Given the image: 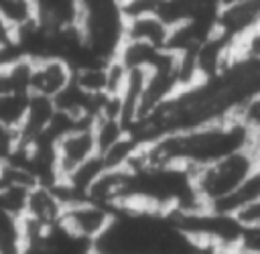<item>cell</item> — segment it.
<instances>
[{
  "instance_id": "obj_1",
  "label": "cell",
  "mask_w": 260,
  "mask_h": 254,
  "mask_svg": "<svg viewBox=\"0 0 260 254\" xmlns=\"http://www.w3.org/2000/svg\"><path fill=\"white\" fill-rule=\"evenodd\" d=\"M258 165H260V148L256 142L254 146L236 150L193 171L195 189L203 199V203L209 207L211 203L234 193Z\"/></svg>"
},
{
  "instance_id": "obj_2",
  "label": "cell",
  "mask_w": 260,
  "mask_h": 254,
  "mask_svg": "<svg viewBox=\"0 0 260 254\" xmlns=\"http://www.w3.org/2000/svg\"><path fill=\"white\" fill-rule=\"evenodd\" d=\"M118 209L100 203L89 197H77L67 201L61 221L75 234L95 242L106 234V230L112 226Z\"/></svg>"
},
{
  "instance_id": "obj_3",
  "label": "cell",
  "mask_w": 260,
  "mask_h": 254,
  "mask_svg": "<svg viewBox=\"0 0 260 254\" xmlns=\"http://www.w3.org/2000/svg\"><path fill=\"white\" fill-rule=\"evenodd\" d=\"M55 152H57V169H59V181H61L98 154L93 126L81 124L67 130L63 136L57 138Z\"/></svg>"
},
{
  "instance_id": "obj_4",
  "label": "cell",
  "mask_w": 260,
  "mask_h": 254,
  "mask_svg": "<svg viewBox=\"0 0 260 254\" xmlns=\"http://www.w3.org/2000/svg\"><path fill=\"white\" fill-rule=\"evenodd\" d=\"M65 205H67V197L59 185L37 183L35 187H30L26 195L22 217L24 221L35 226H53L61 221Z\"/></svg>"
},
{
  "instance_id": "obj_5",
  "label": "cell",
  "mask_w": 260,
  "mask_h": 254,
  "mask_svg": "<svg viewBox=\"0 0 260 254\" xmlns=\"http://www.w3.org/2000/svg\"><path fill=\"white\" fill-rule=\"evenodd\" d=\"M73 79V67L57 57H47L35 61L32 69V83H30V93L47 96V98H57Z\"/></svg>"
},
{
  "instance_id": "obj_6",
  "label": "cell",
  "mask_w": 260,
  "mask_h": 254,
  "mask_svg": "<svg viewBox=\"0 0 260 254\" xmlns=\"http://www.w3.org/2000/svg\"><path fill=\"white\" fill-rule=\"evenodd\" d=\"M256 205H260V165L246 177V181L234 193L211 203L209 209H213L217 213L236 215L240 219L242 213H246L248 209H252Z\"/></svg>"
},
{
  "instance_id": "obj_7",
  "label": "cell",
  "mask_w": 260,
  "mask_h": 254,
  "mask_svg": "<svg viewBox=\"0 0 260 254\" xmlns=\"http://www.w3.org/2000/svg\"><path fill=\"white\" fill-rule=\"evenodd\" d=\"M173 26L156 14L128 16L126 22V41H140L156 47H167Z\"/></svg>"
},
{
  "instance_id": "obj_8",
  "label": "cell",
  "mask_w": 260,
  "mask_h": 254,
  "mask_svg": "<svg viewBox=\"0 0 260 254\" xmlns=\"http://www.w3.org/2000/svg\"><path fill=\"white\" fill-rule=\"evenodd\" d=\"M238 248L246 254H260V219L244 224V232Z\"/></svg>"
},
{
  "instance_id": "obj_9",
  "label": "cell",
  "mask_w": 260,
  "mask_h": 254,
  "mask_svg": "<svg viewBox=\"0 0 260 254\" xmlns=\"http://www.w3.org/2000/svg\"><path fill=\"white\" fill-rule=\"evenodd\" d=\"M83 2H91V0H79V6H81V4H83Z\"/></svg>"
}]
</instances>
